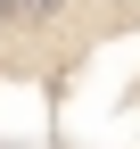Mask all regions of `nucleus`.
<instances>
[{
    "label": "nucleus",
    "mask_w": 140,
    "mask_h": 149,
    "mask_svg": "<svg viewBox=\"0 0 140 149\" xmlns=\"http://www.w3.org/2000/svg\"><path fill=\"white\" fill-rule=\"evenodd\" d=\"M66 8H74V0H0V25H16V33H25V25H49V17H66Z\"/></svg>",
    "instance_id": "f257e3e1"
}]
</instances>
